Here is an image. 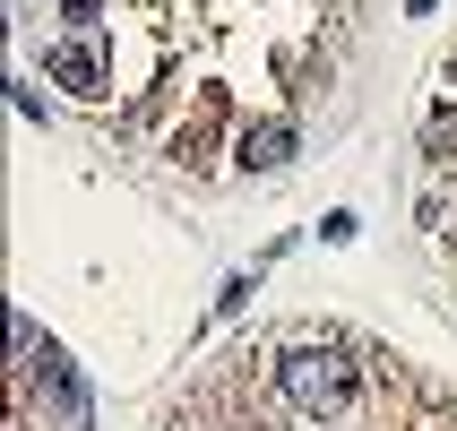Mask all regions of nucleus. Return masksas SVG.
<instances>
[{"instance_id":"1","label":"nucleus","mask_w":457,"mask_h":431,"mask_svg":"<svg viewBox=\"0 0 457 431\" xmlns=\"http://www.w3.org/2000/svg\"><path fill=\"white\" fill-rule=\"evenodd\" d=\"M362 388V362L345 336H294V345H277V397L294 414H345Z\"/></svg>"},{"instance_id":"2","label":"nucleus","mask_w":457,"mask_h":431,"mask_svg":"<svg viewBox=\"0 0 457 431\" xmlns=\"http://www.w3.org/2000/svg\"><path fill=\"white\" fill-rule=\"evenodd\" d=\"M44 70L61 78V87H78V95H104V70H96V52L78 44V35H70V44H52V52H44Z\"/></svg>"},{"instance_id":"3","label":"nucleus","mask_w":457,"mask_h":431,"mask_svg":"<svg viewBox=\"0 0 457 431\" xmlns=\"http://www.w3.org/2000/svg\"><path fill=\"white\" fill-rule=\"evenodd\" d=\"M285 155H294V121H251L242 129V164L251 173H277Z\"/></svg>"},{"instance_id":"4","label":"nucleus","mask_w":457,"mask_h":431,"mask_svg":"<svg viewBox=\"0 0 457 431\" xmlns=\"http://www.w3.org/2000/svg\"><path fill=\"white\" fill-rule=\"evenodd\" d=\"M354 233H362V216H354V207H337V216H320V242H354Z\"/></svg>"}]
</instances>
